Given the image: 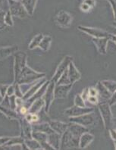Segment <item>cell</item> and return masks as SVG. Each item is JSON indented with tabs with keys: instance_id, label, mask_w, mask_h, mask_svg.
<instances>
[{
	"instance_id": "22",
	"label": "cell",
	"mask_w": 116,
	"mask_h": 150,
	"mask_svg": "<svg viewBox=\"0 0 116 150\" xmlns=\"http://www.w3.org/2000/svg\"><path fill=\"white\" fill-rule=\"evenodd\" d=\"M17 50H18V47L17 46L2 48V49H0V60L2 59H5L6 57H8V55H11V54L14 53Z\"/></svg>"
},
{
	"instance_id": "32",
	"label": "cell",
	"mask_w": 116,
	"mask_h": 150,
	"mask_svg": "<svg viewBox=\"0 0 116 150\" xmlns=\"http://www.w3.org/2000/svg\"><path fill=\"white\" fill-rule=\"evenodd\" d=\"M10 100V108L11 109L15 110L16 108V96H11L9 98Z\"/></svg>"
},
{
	"instance_id": "23",
	"label": "cell",
	"mask_w": 116,
	"mask_h": 150,
	"mask_svg": "<svg viewBox=\"0 0 116 150\" xmlns=\"http://www.w3.org/2000/svg\"><path fill=\"white\" fill-rule=\"evenodd\" d=\"M24 143L27 145V146L28 147L29 149H42L38 141L34 139H25Z\"/></svg>"
},
{
	"instance_id": "1",
	"label": "cell",
	"mask_w": 116,
	"mask_h": 150,
	"mask_svg": "<svg viewBox=\"0 0 116 150\" xmlns=\"http://www.w3.org/2000/svg\"><path fill=\"white\" fill-rule=\"evenodd\" d=\"M97 106L103 118L104 127L109 130L112 127L113 125V115L111 110V105L108 102H99Z\"/></svg>"
},
{
	"instance_id": "41",
	"label": "cell",
	"mask_w": 116,
	"mask_h": 150,
	"mask_svg": "<svg viewBox=\"0 0 116 150\" xmlns=\"http://www.w3.org/2000/svg\"><path fill=\"white\" fill-rule=\"evenodd\" d=\"M10 138L9 137H4V138H0V146H4V145L6 144L7 143L8 141L9 140Z\"/></svg>"
},
{
	"instance_id": "19",
	"label": "cell",
	"mask_w": 116,
	"mask_h": 150,
	"mask_svg": "<svg viewBox=\"0 0 116 150\" xmlns=\"http://www.w3.org/2000/svg\"><path fill=\"white\" fill-rule=\"evenodd\" d=\"M45 81H46V80L40 81V82H37L35 84L33 85V86H31V87L30 88L29 90H28V91L27 92V93H24V95L23 96V97H22L23 100L26 101V100H28V99H30V97H31L36 92H37V90H38L41 87V86H42V85L44 83Z\"/></svg>"
},
{
	"instance_id": "20",
	"label": "cell",
	"mask_w": 116,
	"mask_h": 150,
	"mask_svg": "<svg viewBox=\"0 0 116 150\" xmlns=\"http://www.w3.org/2000/svg\"><path fill=\"white\" fill-rule=\"evenodd\" d=\"M33 131H40L43 132L46 134H50L53 133L54 131L50 127V125L47 123H42V124H35L33 126Z\"/></svg>"
},
{
	"instance_id": "5",
	"label": "cell",
	"mask_w": 116,
	"mask_h": 150,
	"mask_svg": "<svg viewBox=\"0 0 116 150\" xmlns=\"http://www.w3.org/2000/svg\"><path fill=\"white\" fill-rule=\"evenodd\" d=\"M94 112V109L91 107H79L77 105L71 107L64 111V115L69 117H77V116L82 115L84 114L90 113V112Z\"/></svg>"
},
{
	"instance_id": "30",
	"label": "cell",
	"mask_w": 116,
	"mask_h": 150,
	"mask_svg": "<svg viewBox=\"0 0 116 150\" xmlns=\"http://www.w3.org/2000/svg\"><path fill=\"white\" fill-rule=\"evenodd\" d=\"M24 142V139H23L22 138H18V137H15V138H12L8 141L7 143L6 144L4 145V146H14V145H17L18 144V143H23Z\"/></svg>"
},
{
	"instance_id": "44",
	"label": "cell",
	"mask_w": 116,
	"mask_h": 150,
	"mask_svg": "<svg viewBox=\"0 0 116 150\" xmlns=\"http://www.w3.org/2000/svg\"><path fill=\"white\" fill-rule=\"evenodd\" d=\"M3 98H4V97L2 96V95H1V93H0V104H1V103H2V100H3Z\"/></svg>"
},
{
	"instance_id": "24",
	"label": "cell",
	"mask_w": 116,
	"mask_h": 150,
	"mask_svg": "<svg viewBox=\"0 0 116 150\" xmlns=\"http://www.w3.org/2000/svg\"><path fill=\"white\" fill-rule=\"evenodd\" d=\"M103 86L112 94L116 90V81H111V80H104L101 81Z\"/></svg>"
},
{
	"instance_id": "31",
	"label": "cell",
	"mask_w": 116,
	"mask_h": 150,
	"mask_svg": "<svg viewBox=\"0 0 116 150\" xmlns=\"http://www.w3.org/2000/svg\"><path fill=\"white\" fill-rule=\"evenodd\" d=\"M86 102H88L89 103H90L91 105H96L99 103V96H89L88 99Z\"/></svg>"
},
{
	"instance_id": "18",
	"label": "cell",
	"mask_w": 116,
	"mask_h": 150,
	"mask_svg": "<svg viewBox=\"0 0 116 150\" xmlns=\"http://www.w3.org/2000/svg\"><path fill=\"white\" fill-rule=\"evenodd\" d=\"M96 88L97 89L98 93H99V97H101L103 99H105V100H109L110 99V97L112 96V93L109 90H107L105 86H103V84L102 83L101 81H99V82L96 83Z\"/></svg>"
},
{
	"instance_id": "40",
	"label": "cell",
	"mask_w": 116,
	"mask_h": 150,
	"mask_svg": "<svg viewBox=\"0 0 116 150\" xmlns=\"http://www.w3.org/2000/svg\"><path fill=\"white\" fill-rule=\"evenodd\" d=\"M90 6H89L88 5H87V3H85V2H83V4H82V5H81V8L82 10H83V11H88L90 9Z\"/></svg>"
},
{
	"instance_id": "2",
	"label": "cell",
	"mask_w": 116,
	"mask_h": 150,
	"mask_svg": "<svg viewBox=\"0 0 116 150\" xmlns=\"http://www.w3.org/2000/svg\"><path fill=\"white\" fill-rule=\"evenodd\" d=\"M44 76L45 74L35 72L34 71L28 68V66H25L22 69L15 82L18 83L19 85L24 84V83H29L33 82L37 79L42 78Z\"/></svg>"
},
{
	"instance_id": "45",
	"label": "cell",
	"mask_w": 116,
	"mask_h": 150,
	"mask_svg": "<svg viewBox=\"0 0 116 150\" xmlns=\"http://www.w3.org/2000/svg\"><path fill=\"white\" fill-rule=\"evenodd\" d=\"M114 142V144H115V149H116V140L115 141H113Z\"/></svg>"
},
{
	"instance_id": "35",
	"label": "cell",
	"mask_w": 116,
	"mask_h": 150,
	"mask_svg": "<svg viewBox=\"0 0 116 150\" xmlns=\"http://www.w3.org/2000/svg\"><path fill=\"white\" fill-rule=\"evenodd\" d=\"M81 97L83 98V100L85 101V103H86V101L87 100V99H88L89 97V88H86V89H84V90H83V92H82V93L81 94Z\"/></svg>"
},
{
	"instance_id": "28",
	"label": "cell",
	"mask_w": 116,
	"mask_h": 150,
	"mask_svg": "<svg viewBox=\"0 0 116 150\" xmlns=\"http://www.w3.org/2000/svg\"><path fill=\"white\" fill-rule=\"evenodd\" d=\"M0 111H2L5 115H6L8 117H11L12 118H18V117L17 116V114L13 111V109H9V108L0 106Z\"/></svg>"
},
{
	"instance_id": "42",
	"label": "cell",
	"mask_w": 116,
	"mask_h": 150,
	"mask_svg": "<svg viewBox=\"0 0 116 150\" xmlns=\"http://www.w3.org/2000/svg\"><path fill=\"white\" fill-rule=\"evenodd\" d=\"M108 38L109 39V40H112L113 42L116 44V35L112 34V33H109V37Z\"/></svg>"
},
{
	"instance_id": "21",
	"label": "cell",
	"mask_w": 116,
	"mask_h": 150,
	"mask_svg": "<svg viewBox=\"0 0 116 150\" xmlns=\"http://www.w3.org/2000/svg\"><path fill=\"white\" fill-rule=\"evenodd\" d=\"M45 105L44 100L43 99L40 98V99H37L36 101H34L33 103L31 104V105L30 106L29 109H28V112L30 113L35 114L39 112L41 110L42 107Z\"/></svg>"
},
{
	"instance_id": "27",
	"label": "cell",
	"mask_w": 116,
	"mask_h": 150,
	"mask_svg": "<svg viewBox=\"0 0 116 150\" xmlns=\"http://www.w3.org/2000/svg\"><path fill=\"white\" fill-rule=\"evenodd\" d=\"M23 3L24 6L28 10V13L32 14L34 9V6H35L36 0H23Z\"/></svg>"
},
{
	"instance_id": "43",
	"label": "cell",
	"mask_w": 116,
	"mask_h": 150,
	"mask_svg": "<svg viewBox=\"0 0 116 150\" xmlns=\"http://www.w3.org/2000/svg\"><path fill=\"white\" fill-rule=\"evenodd\" d=\"M84 2L87 3L90 7H93L95 6V1L94 0H86V1H84Z\"/></svg>"
},
{
	"instance_id": "7",
	"label": "cell",
	"mask_w": 116,
	"mask_h": 150,
	"mask_svg": "<svg viewBox=\"0 0 116 150\" xmlns=\"http://www.w3.org/2000/svg\"><path fill=\"white\" fill-rule=\"evenodd\" d=\"M26 59L27 55L25 53L20 52L15 55V81L18 77L19 74H21L23 68L25 67Z\"/></svg>"
},
{
	"instance_id": "3",
	"label": "cell",
	"mask_w": 116,
	"mask_h": 150,
	"mask_svg": "<svg viewBox=\"0 0 116 150\" xmlns=\"http://www.w3.org/2000/svg\"><path fill=\"white\" fill-rule=\"evenodd\" d=\"M80 137H74L71 134L69 130L67 129L62 134L61 143H60V149H66L69 148H76L79 147Z\"/></svg>"
},
{
	"instance_id": "25",
	"label": "cell",
	"mask_w": 116,
	"mask_h": 150,
	"mask_svg": "<svg viewBox=\"0 0 116 150\" xmlns=\"http://www.w3.org/2000/svg\"><path fill=\"white\" fill-rule=\"evenodd\" d=\"M51 41H52V39L50 37H43L42 40H41V42H40L39 44V46L44 51H46V50H48L50 49V44H51Z\"/></svg>"
},
{
	"instance_id": "9",
	"label": "cell",
	"mask_w": 116,
	"mask_h": 150,
	"mask_svg": "<svg viewBox=\"0 0 116 150\" xmlns=\"http://www.w3.org/2000/svg\"><path fill=\"white\" fill-rule=\"evenodd\" d=\"M55 83L52 81L50 83H49L47 89L46 90V93H45L43 100H44L45 103V111H46V112L49 111L50 105H51L52 102L53 101L54 98H55V96H54V90H55Z\"/></svg>"
},
{
	"instance_id": "33",
	"label": "cell",
	"mask_w": 116,
	"mask_h": 150,
	"mask_svg": "<svg viewBox=\"0 0 116 150\" xmlns=\"http://www.w3.org/2000/svg\"><path fill=\"white\" fill-rule=\"evenodd\" d=\"M89 95L91 96H99L97 89L96 86H93V87H89Z\"/></svg>"
},
{
	"instance_id": "8",
	"label": "cell",
	"mask_w": 116,
	"mask_h": 150,
	"mask_svg": "<svg viewBox=\"0 0 116 150\" xmlns=\"http://www.w3.org/2000/svg\"><path fill=\"white\" fill-rule=\"evenodd\" d=\"M81 31L87 33L90 36L93 37V38H103V37H109V33L103 30L97 29L93 28H87V27H78Z\"/></svg>"
},
{
	"instance_id": "38",
	"label": "cell",
	"mask_w": 116,
	"mask_h": 150,
	"mask_svg": "<svg viewBox=\"0 0 116 150\" xmlns=\"http://www.w3.org/2000/svg\"><path fill=\"white\" fill-rule=\"evenodd\" d=\"M7 86H0V93L3 97L6 95V91H7Z\"/></svg>"
},
{
	"instance_id": "14",
	"label": "cell",
	"mask_w": 116,
	"mask_h": 150,
	"mask_svg": "<svg viewBox=\"0 0 116 150\" xmlns=\"http://www.w3.org/2000/svg\"><path fill=\"white\" fill-rule=\"evenodd\" d=\"M56 22L62 28H68L71 22V17L65 11H60L56 17Z\"/></svg>"
},
{
	"instance_id": "12",
	"label": "cell",
	"mask_w": 116,
	"mask_h": 150,
	"mask_svg": "<svg viewBox=\"0 0 116 150\" xmlns=\"http://www.w3.org/2000/svg\"><path fill=\"white\" fill-rule=\"evenodd\" d=\"M67 71H68V76L69 81H70V83L74 84V83L77 82V81H79L80 79H81V73L78 71V70L76 68L75 65H74V64L72 62L68 65Z\"/></svg>"
},
{
	"instance_id": "13",
	"label": "cell",
	"mask_w": 116,
	"mask_h": 150,
	"mask_svg": "<svg viewBox=\"0 0 116 150\" xmlns=\"http://www.w3.org/2000/svg\"><path fill=\"white\" fill-rule=\"evenodd\" d=\"M68 129L71 133L72 135L77 137H80L83 133L87 132L89 130V129L86 127H83L81 125H78L77 123L73 122H70L68 124Z\"/></svg>"
},
{
	"instance_id": "17",
	"label": "cell",
	"mask_w": 116,
	"mask_h": 150,
	"mask_svg": "<svg viewBox=\"0 0 116 150\" xmlns=\"http://www.w3.org/2000/svg\"><path fill=\"white\" fill-rule=\"evenodd\" d=\"M61 134L53 132L52 134H48V142L55 149H60V143H61Z\"/></svg>"
},
{
	"instance_id": "34",
	"label": "cell",
	"mask_w": 116,
	"mask_h": 150,
	"mask_svg": "<svg viewBox=\"0 0 116 150\" xmlns=\"http://www.w3.org/2000/svg\"><path fill=\"white\" fill-rule=\"evenodd\" d=\"M108 103H109V104L111 106H112V105L116 104V90L115 93H113L112 94V96H111L110 99L108 100Z\"/></svg>"
},
{
	"instance_id": "10",
	"label": "cell",
	"mask_w": 116,
	"mask_h": 150,
	"mask_svg": "<svg viewBox=\"0 0 116 150\" xmlns=\"http://www.w3.org/2000/svg\"><path fill=\"white\" fill-rule=\"evenodd\" d=\"M72 83L66 85H56L54 90V96L57 99H64L66 98L68 93L71 90Z\"/></svg>"
},
{
	"instance_id": "36",
	"label": "cell",
	"mask_w": 116,
	"mask_h": 150,
	"mask_svg": "<svg viewBox=\"0 0 116 150\" xmlns=\"http://www.w3.org/2000/svg\"><path fill=\"white\" fill-rule=\"evenodd\" d=\"M14 93H15V85L8 86L7 91H6V95L8 96H11Z\"/></svg>"
},
{
	"instance_id": "16",
	"label": "cell",
	"mask_w": 116,
	"mask_h": 150,
	"mask_svg": "<svg viewBox=\"0 0 116 150\" xmlns=\"http://www.w3.org/2000/svg\"><path fill=\"white\" fill-rule=\"evenodd\" d=\"M94 138H95L94 135H93V134H91L90 133H89L88 131L83 133V134L80 137L79 147L81 149L87 148L89 145L93 141Z\"/></svg>"
},
{
	"instance_id": "29",
	"label": "cell",
	"mask_w": 116,
	"mask_h": 150,
	"mask_svg": "<svg viewBox=\"0 0 116 150\" xmlns=\"http://www.w3.org/2000/svg\"><path fill=\"white\" fill-rule=\"evenodd\" d=\"M74 105L79 107H86V104H85V101L83 100V98L81 97V94H77L74 97Z\"/></svg>"
},
{
	"instance_id": "6",
	"label": "cell",
	"mask_w": 116,
	"mask_h": 150,
	"mask_svg": "<svg viewBox=\"0 0 116 150\" xmlns=\"http://www.w3.org/2000/svg\"><path fill=\"white\" fill-rule=\"evenodd\" d=\"M73 59H72V57L69 56V55H67L64 58L62 61V62L59 64V65L58 66L57 69H56V71H55V74L52 77V81L54 83H57V81H59V79L61 77L62 75L63 74L65 71L68 69V67L69 65L71 62H72Z\"/></svg>"
},
{
	"instance_id": "37",
	"label": "cell",
	"mask_w": 116,
	"mask_h": 150,
	"mask_svg": "<svg viewBox=\"0 0 116 150\" xmlns=\"http://www.w3.org/2000/svg\"><path fill=\"white\" fill-rule=\"evenodd\" d=\"M109 135H110L111 139H112L113 141H115L116 140V129L112 127V128L109 129Z\"/></svg>"
},
{
	"instance_id": "4",
	"label": "cell",
	"mask_w": 116,
	"mask_h": 150,
	"mask_svg": "<svg viewBox=\"0 0 116 150\" xmlns=\"http://www.w3.org/2000/svg\"><path fill=\"white\" fill-rule=\"evenodd\" d=\"M69 121L73 123H77L78 125H81L83 127H86L87 128L94 126L96 123V115L93 112L90 113L84 114L82 115L77 116V117H69Z\"/></svg>"
},
{
	"instance_id": "11",
	"label": "cell",
	"mask_w": 116,
	"mask_h": 150,
	"mask_svg": "<svg viewBox=\"0 0 116 150\" xmlns=\"http://www.w3.org/2000/svg\"><path fill=\"white\" fill-rule=\"evenodd\" d=\"M109 39L108 37H103V38H93V42L96 46L97 51L101 55H106L107 46L109 42Z\"/></svg>"
},
{
	"instance_id": "39",
	"label": "cell",
	"mask_w": 116,
	"mask_h": 150,
	"mask_svg": "<svg viewBox=\"0 0 116 150\" xmlns=\"http://www.w3.org/2000/svg\"><path fill=\"white\" fill-rule=\"evenodd\" d=\"M109 1L111 2V4H112V6L113 11H114L115 19V20H116V1H115V0H109Z\"/></svg>"
},
{
	"instance_id": "26",
	"label": "cell",
	"mask_w": 116,
	"mask_h": 150,
	"mask_svg": "<svg viewBox=\"0 0 116 150\" xmlns=\"http://www.w3.org/2000/svg\"><path fill=\"white\" fill-rule=\"evenodd\" d=\"M42 38H43V36H42V34H39L37 35V36H36V37L32 40L30 43L29 45L30 50H33V49H35L37 46H39V44H40V42H41Z\"/></svg>"
},
{
	"instance_id": "15",
	"label": "cell",
	"mask_w": 116,
	"mask_h": 150,
	"mask_svg": "<svg viewBox=\"0 0 116 150\" xmlns=\"http://www.w3.org/2000/svg\"><path fill=\"white\" fill-rule=\"evenodd\" d=\"M49 125L55 133H58L61 135L68 129V124L59 121H50Z\"/></svg>"
}]
</instances>
